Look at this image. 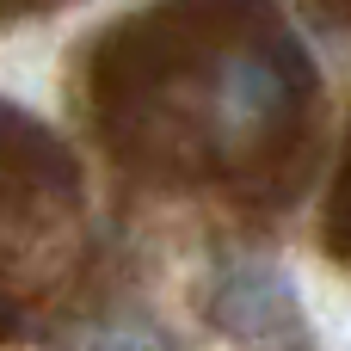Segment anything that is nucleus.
Here are the masks:
<instances>
[{
	"mask_svg": "<svg viewBox=\"0 0 351 351\" xmlns=\"http://www.w3.org/2000/svg\"><path fill=\"white\" fill-rule=\"evenodd\" d=\"M68 351H179V339L160 333L154 321H105V327H86Z\"/></svg>",
	"mask_w": 351,
	"mask_h": 351,
	"instance_id": "3",
	"label": "nucleus"
},
{
	"mask_svg": "<svg viewBox=\"0 0 351 351\" xmlns=\"http://www.w3.org/2000/svg\"><path fill=\"white\" fill-rule=\"evenodd\" d=\"M271 105H278V74H271L265 62H253V56L222 62V80H216V111H222V123H228V130L259 123Z\"/></svg>",
	"mask_w": 351,
	"mask_h": 351,
	"instance_id": "2",
	"label": "nucleus"
},
{
	"mask_svg": "<svg viewBox=\"0 0 351 351\" xmlns=\"http://www.w3.org/2000/svg\"><path fill=\"white\" fill-rule=\"evenodd\" d=\"M204 315L241 351H315L308 308H302L290 271L271 265V259H228V265H216L210 290H204Z\"/></svg>",
	"mask_w": 351,
	"mask_h": 351,
	"instance_id": "1",
	"label": "nucleus"
}]
</instances>
